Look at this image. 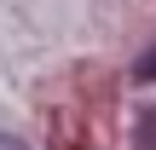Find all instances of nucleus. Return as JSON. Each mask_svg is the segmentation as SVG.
Returning a JSON list of instances; mask_svg holds the SVG:
<instances>
[{"mask_svg":"<svg viewBox=\"0 0 156 150\" xmlns=\"http://www.w3.org/2000/svg\"><path fill=\"white\" fill-rule=\"evenodd\" d=\"M0 150H23V145H17V139H12V133H0Z\"/></svg>","mask_w":156,"mask_h":150,"instance_id":"nucleus-2","label":"nucleus"},{"mask_svg":"<svg viewBox=\"0 0 156 150\" xmlns=\"http://www.w3.org/2000/svg\"><path fill=\"white\" fill-rule=\"evenodd\" d=\"M133 75H139V81H156V46L145 52V58H139V69H133Z\"/></svg>","mask_w":156,"mask_h":150,"instance_id":"nucleus-1","label":"nucleus"}]
</instances>
